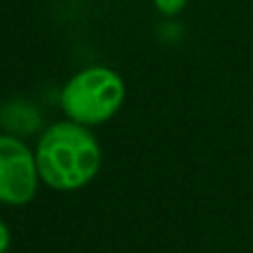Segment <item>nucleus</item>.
Here are the masks:
<instances>
[{"label":"nucleus","mask_w":253,"mask_h":253,"mask_svg":"<svg viewBox=\"0 0 253 253\" xmlns=\"http://www.w3.org/2000/svg\"><path fill=\"white\" fill-rule=\"evenodd\" d=\"M9 242H11V235H9V229L2 220H0V253H7L9 249Z\"/></svg>","instance_id":"423d86ee"},{"label":"nucleus","mask_w":253,"mask_h":253,"mask_svg":"<svg viewBox=\"0 0 253 253\" xmlns=\"http://www.w3.org/2000/svg\"><path fill=\"white\" fill-rule=\"evenodd\" d=\"M2 124L7 126V130L16 134H29L41 124V117L34 105L25 103V101H14L2 110Z\"/></svg>","instance_id":"20e7f679"},{"label":"nucleus","mask_w":253,"mask_h":253,"mask_svg":"<svg viewBox=\"0 0 253 253\" xmlns=\"http://www.w3.org/2000/svg\"><path fill=\"white\" fill-rule=\"evenodd\" d=\"M126 101V83L119 72L103 65L77 72L61 90V110L70 121L99 126L110 121Z\"/></svg>","instance_id":"f03ea898"},{"label":"nucleus","mask_w":253,"mask_h":253,"mask_svg":"<svg viewBox=\"0 0 253 253\" xmlns=\"http://www.w3.org/2000/svg\"><path fill=\"white\" fill-rule=\"evenodd\" d=\"M155 2V9L164 16H175L186 7L188 0H153Z\"/></svg>","instance_id":"39448f33"},{"label":"nucleus","mask_w":253,"mask_h":253,"mask_svg":"<svg viewBox=\"0 0 253 253\" xmlns=\"http://www.w3.org/2000/svg\"><path fill=\"white\" fill-rule=\"evenodd\" d=\"M36 153L14 134H0V204L25 206L39 191Z\"/></svg>","instance_id":"7ed1b4c3"},{"label":"nucleus","mask_w":253,"mask_h":253,"mask_svg":"<svg viewBox=\"0 0 253 253\" xmlns=\"http://www.w3.org/2000/svg\"><path fill=\"white\" fill-rule=\"evenodd\" d=\"M36 166L45 186L61 193L81 191L101 168V146L87 126L58 121L41 134Z\"/></svg>","instance_id":"f257e3e1"}]
</instances>
